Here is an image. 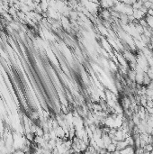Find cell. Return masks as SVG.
I'll list each match as a JSON object with an SVG mask.
<instances>
[]
</instances>
